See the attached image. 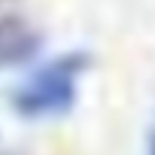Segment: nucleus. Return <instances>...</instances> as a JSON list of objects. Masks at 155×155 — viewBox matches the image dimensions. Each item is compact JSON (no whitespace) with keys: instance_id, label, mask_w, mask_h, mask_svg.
Listing matches in <instances>:
<instances>
[{"instance_id":"nucleus-2","label":"nucleus","mask_w":155,"mask_h":155,"mask_svg":"<svg viewBox=\"0 0 155 155\" xmlns=\"http://www.w3.org/2000/svg\"><path fill=\"white\" fill-rule=\"evenodd\" d=\"M40 49V34L21 18H0V67L21 64Z\"/></svg>"},{"instance_id":"nucleus-1","label":"nucleus","mask_w":155,"mask_h":155,"mask_svg":"<svg viewBox=\"0 0 155 155\" xmlns=\"http://www.w3.org/2000/svg\"><path fill=\"white\" fill-rule=\"evenodd\" d=\"M88 70V58L82 52H67L46 61L34 70L12 97V107L25 119H49L64 116L79 94V79Z\"/></svg>"},{"instance_id":"nucleus-3","label":"nucleus","mask_w":155,"mask_h":155,"mask_svg":"<svg viewBox=\"0 0 155 155\" xmlns=\"http://www.w3.org/2000/svg\"><path fill=\"white\" fill-rule=\"evenodd\" d=\"M146 155H155V131H152V137H149V149H146Z\"/></svg>"}]
</instances>
